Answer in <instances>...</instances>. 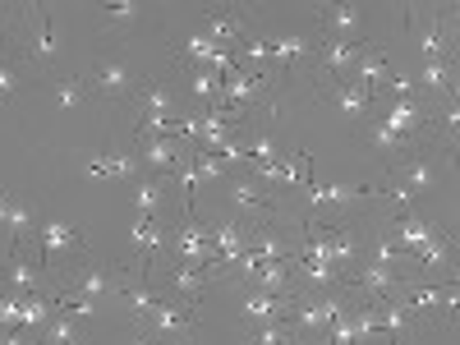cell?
Here are the masks:
<instances>
[{"label":"cell","mask_w":460,"mask_h":345,"mask_svg":"<svg viewBox=\"0 0 460 345\" xmlns=\"http://www.w3.org/2000/svg\"><path fill=\"white\" fill-rule=\"evenodd\" d=\"M129 199H134V217H162V208H166V175H138Z\"/></svg>","instance_id":"ac0fdd59"},{"label":"cell","mask_w":460,"mask_h":345,"mask_svg":"<svg viewBox=\"0 0 460 345\" xmlns=\"http://www.w3.org/2000/svg\"><path fill=\"white\" fill-rule=\"evenodd\" d=\"M442 134H447V143L456 147V134H460V102H456V97H447V111H442Z\"/></svg>","instance_id":"8d00e7d4"},{"label":"cell","mask_w":460,"mask_h":345,"mask_svg":"<svg viewBox=\"0 0 460 345\" xmlns=\"http://www.w3.org/2000/svg\"><path fill=\"white\" fill-rule=\"evenodd\" d=\"M323 23H327V37L350 42L359 32V5H323Z\"/></svg>","instance_id":"cb8c5ba5"},{"label":"cell","mask_w":460,"mask_h":345,"mask_svg":"<svg viewBox=\"0 0 460 345\" xmlns=\"http://www.w3.org/2000/svg\"><path fill=\"white\" fill-rule=\"evenodd\" d=\"M189 157H194L199 184H221V180H226V162L217 157V152H203V147H194V152H189Z\"/></svg>","instance_id":"4316f807"},{"label":"cell","mask_w":460,"mask_h":345,"mask_svg":"<svg viewBox=\"0 0 460 345\" xmlns=\"http://www.w3.org/2000/svg\"><path fill=\"white\" fill-rule=\"evenodd\" d=\"M129 244H134V253H138V267H143L152 253H162V244H166L162 217H134V221H129Z\"/></svg>","instance_id":"5bb4252c"},{"label":"cell","mask_w":460,"mask_h":345,"mask_svg":"<svg viewBox=\"0 0 460 345\" xmlns=\"http://www.w3.org/2000/svg\"><path fill=\"white\" fill-rule=\"evenodd\" d=\"M88 175L93 180H138L143 175V166H138V157H129V152H102V157H93L88 162Z\"/></svg>","instance_id":"d6986e66"},{"label":"cell","mask_w":460,"mask_h":345,"mask_svg":"<svg viewBox=\"0 0 460 345\" xmlns=\"http://www.w3.org/2000/svg\"><path fill=\"white\" fill-rule=\"evenodd\" d=\"M208 281H212V272H208V267H194V262H175L166 272V286L175 295H184V299H199L208 290Z\"/></svg>","instance_id":"ffe728a7"},{"label":"cell","mask_w":460,"mask_h":345,"mask_svg":"<svg viewBox=\"0 0 460 345\" xmlns=\"http://www.w3.org/2000/svg\"><path fill=\"white\" fill-rule=\"evenodd\" d=\"M226 199H230V208L249 212L253 221H258V217H272V203H267V194L258 189V180H253L249 171H240V175H226Z\"/></svg>","instance_id":"5b68a950"},{"label":"cell","mask_w":460,"mask_h":345,"mask_svg":"<svg viewBox=\"0 0 460 345\" xmlns=\"http://www.w3.org/2000/svg\"><path fill=\"white\" fill-rule=\"evenodd\" d=\"M304 56H309V42H304V37H277L272 42V60H281L286 69H295Z\"/></svg>","instance_id":"f546056e"},{"label":"cell","mask_w":460,"mask_h":345,"mask_svg":"<svg viewBox=\"0 0 460 345\" xmlns=\"http://www.w3.org/2000/svg\"><path fill=\"white\" fill-rule=\"evenodd\" d=\"M69 295H84V299H102V295H120V277L106 272L102 262H88L79 267V277H74V290Z\"/></svg>","instance_id":"2e32d148"},{"label":"cell","mask_w":460,"mask_h":345,"mask_svg":"<svg viewBox=\"0 0 460 345\" xmlns=\"http://www.w3.org/2000/svg\"><path fill=\"white\" fill-rule=\"evenodd\" d=\"M5 226H10V235H14V244H23L28 235H32V230H37V217L23 208V203H14L10 199V212H5Z\"/></svg>","instance_id":"f1b7e54d"},{"label":"cell","mask_w":460,"mask_h":345,"mask_svg":"<svg viewBox=\"0 0 460 345\" xmlns=\"http://www.w3.org/2000/svg\"><path fill=\"white\" fill-rule=\"evenodd\" d=\"M143 323H152V332H157L162 341H189L194 336V309H180V304H171V299H157V309H152Z\"/></svg>","instance_id":"3957f363"},{"label":"cell","mask_w":460,"mask_h":345,"mask_svg":"<svg viewBox=\"0 0 460 345\" xmlns=\"http://www.w3.org/2000/svg\"><path fill=\"white\" fill-rule=\"evenodd\" d=\"M368 143H373V152H377V157H387V162H396V157H405V138H396L392 129H382V125H373V134H368Z\"/></svg>","instance_id":"4dcf8cb0"},{"label":"cell","mask_w":460,"mask_h":345,"mask_svg":"<svg viewBox=\"0 0 460 345\" xmlns=\"http://www.w3.org/2000/svg\"><path fill=\"white\" fill-rule=\"evenodd\" d=\"M51 318H56V304H51L47 295H37V290L19 304V327H23V332H28V327H47Z\"/></svg>","instance_id":"484cf974"},{"label":"cell","mask_w":460,"mask_h":345,"mask_svg":"<svg viewBox=\"0 0 460 345\" xmlns=\"http://www.w3.org/2000/svg\"><path fill=\"white\" fill-rule=\"evenodd\" d=\"M138 97H143V115H180L184 111L166 84H138Z\"/></svg>","instance_id":"d4e9b609"},{"label":"cell","mask_w":460,"mask_h":345,"mask_svg":"<svg viewBox=\"0 0 460 345\" xmlns=\"http://www.w3.org/2000/svg\"><path fill=\"white\" fill-rule=\"evenodd\" d=\"M295 309V295H262V290H249L240 299V318L253 323V327H267V323H286Z\"/></svg>","instance_id":"7a4b0ae2"},{"label":"cell","mask_w":460,"mask_h":345,"mask_svg":"<svg viewBox=\"0 0 460 345\" xmlns=\"http://www.w3.org/2000/svg\"><path fill=\"white\" fill-rule=\"evenodd\" d=\"M175 162H184L180 138H138V166H143V175H166Z\"/></svg>","instance_id":"52a82bcc"},{"label":"cell","mask_w":460,"mask_h":345,"mask_svg":"<svg viewBox=\"0 0 460 345\" xmlns=\"http://www.w3.org/2000/svg\"><path fill=\"white\" fill-rule=\"evenodd\" d=\"M51 97H56L60 111H69V106H79V102H84V84H79V79H60V84L51 88Z\"/></svg>","instance_id":"e575fe53"},{"label":"cell","mask_w":460,"mask_h":345,"mask_svg":"<svg viewBox=\"0 0 460 345\" xmlns=\"http://www.w3.org/2000/svg\"><path fill=\"white\" fill-rule=\"evenodd\" d=\"M37 249H42V267H47V272H56V258L79 249V226H65L56 217L42 221V230H37Z\"/></svg>","instance_id":"277c9868"},{"label":"cell","mask_w":460,"mask_h":345,"mask_svg":"<svg viewBox=\"0 0 460 345\" xmlns=\"http://www.w3.org/2000/svg\"><path fill=\"white\" fill-rule=\"evenodd\" d=\"M414 51H419V65H424V60H447V56H451L447 37H442V28H438V14H433L429 23L414 28Z\"/></svg>","instance_id":"603a6c76"},{"label":"cell","mask_w":460,"mask_h":345,"mask_svg":"<svg viewBox=\"0 0 460 345\" xmlns=\"http://www.w3.org/2000/svg\"><path fill=\"white\" fill-rule=\"evenodd\" d=\"M134 345H162V341H157V336H147V332H143V336H138Z\"/></svg>","instance_id":"ab89813d"},{"label":"cell","mask_w":460,"mask_h":345,"mask_svg":"<svg viewBox=\"0 0 460 345\" xmlns=\"http://www.w3.org/2000/svg\"><path fill=\"white\" fill-rule=\"evenodd\" d=\"M106 14H111V23H115V28H125V23H134L138 5H134V0H120V5H106Z\"/></svg>","instance_id":"74e56055"},{"label":"cell","mask_w":460,"mask_h":345,"mask_svg":"<svg viewBox=\"0 0 460 345\" xmlns=\"http://www.w3.org/2000/svg\"><path fill=\"white\" fill-rule=\"evenodd\" d=\"M350 286L364 304H382V299H396L401 290V272H392V267H377V262H359L350 272Z\"/></svg>","instance_id":"6da1fadb"},{"label":"cell","mask_w":460,"mask_h":345,"mask_svg":"<svg viewBox=\"0 0 460 345\" xmlns=\"http://www.w3.org/2000/svg\"><path fill=\"white\" fill-rule=\"evenodd\" d=\"M19 304H23V299H19V295H10V290L0 295V332L19 327Z\"/></svg>","instance_id":"d590c367"},{"label":"cell","mask_w":460,"mask_h":345,"mask_svg":"<svg viewBox=\"0 0 460 345\" xmlns=\"http://www.w3.org/2000/svg\"><path fill=\"white\" fill-rule=\"evenodd\" d=\"M419 125H424V106L414 102V93L410 97H392V111H387V120H382V129H392L396 138H414L419 134Z\"/></svg>","instance_id":"9a60e30c"},{"label":"cell","mask_w":460,"mask_h":345,"mask_svg":"<svg viewBox=\"0 0 460 345\" xmlns=\"http://www.w3.org/2000/svg\"><path fill=\"white\" fill-rule=\"evenodd\" d=\"M392 166H396V180L410 189L414 199L429 194V189H438V166H433L429 152H410V157H396Z\"/></svg>","instance_id":"8992f818"},{"label":"cell","mask_w":460,"mask_h":345,"mask_svg":"<svg viewBox=\"0 0 460 345\" xmlns=\"http://www.w3.org/2000/svg\"><path fill=\"white\" fill-rule=\"evenodd\" d=\"M28 56H32L37 65H51V56H56V32H51V14H42V32L32 37Z\"/></svg>","instance_id":"d6a6232c"},{"label":"cell","mask_w":460,"mask_h":345,"mask_svg":"<svg viewBox=\"0 0 460 345\" xmlns=\"http://www.w3.org/2000/svg\"><path fill=\"white\" fill-rule=\"evenodd\" d=\"M332 106L345 115V120H359V115H368L377 106V93L373 88H359L350 79H341V84H332Z\"/></svg>","instance_id":"4fadbf2b"},{"label":"cell","mask_w":460,"mask_h":345,"mask_svg":"<svg viewBox=\"0 0 460 345\" xmlns=\"http://www.w3.org/2000/svg\"><path fill=\"white\" fill-rule=\"evenodd\" d=\"M93 88H97L102 97H129V93L138 88V79H134V69H129L125 60H106V65L93 69Z\"/></svg>","instance_id":"7c38bea8"},{"label":"cell","mask_w":460,"mask_h":345,"mask_svg":"<svg viewBox=\"0 0 460 345\" xmlns=\"http://www.w3.org/2000/svg\"><path fill=\"white\" fill-rule=\"evenodd\" d=\"M359 235L355 230H345V226H327V262L336 267L341 277H350L355 267H359Z\"/></svg>","instance_id":"9c48e42d"},{"label":"cell","mask_w":460,"mask_h":345,"mask_svg":"<svg viewBox=\"0 0 460 345\" xmlns=\"http://www.w3.org/2000/svg\"><path fill=\"white\" fill-rule=\"evenodd\" d=\"M396 79V69H392V60L382 56L377 47H359V60H355V79L350 84H359V88H387Z\"/></svg>","instance_id":"30bf717a"},{"label":"cell","mask_w":460,"mask_h":345,"mask_svg":"<svg viewBox=\"0 0 460 345\" xmlns=\"http://www.w3.org/2000/svg\"><path fill=\"white\" fill-rule=\"evenodd\" d=\"M189 97H199V102L212 106L221 97V79H217L212 69H194V74H189Z\"/></svg>","instance_id":"83f0119b"},{"label":"cell","mask_w":460,"mask_h":345,"mask_svg":"<svg viewBox=\"0 0 460 345\" xmlns=\"http://www.w3.org/2000/svg\"><path fill=\"white\" fill-rule=\"evenodd\" d=\"M37 262L23 253V244H14L10 249V262H5V286H10V295H19V299H28L32 290H37Z\"/></svg>","instance_id":"e0dca14e"},{"label":"cell","mask_w":460,"mask_h":345,"mask_svg":"<svg viewBox=\"0 0 460 345\" xmlns=\"http://www.w3.org/2000/svg\"><path fill=\"white\" fill-rule=\"evenodd\" d=\"M318 56H323V69H327V74H336V84H341L345 74L355 69V60H359V47H355V42H341V37H327Z\"/></svg>","instance_id":"7402d4cb"},{"label":"cell","mask_w":460,"mask_h":345,"mask_svg":"<svg viewBox=\"0 0 460 345\" xmlns=\"http://www.w3.org/2000/svg\"><path fill=\"white\" fill-rule=\"evenodd\" d=\"M419 84H424L433 97H456V65H451V56L419 65Z\"/></svg>","instance_id":"44dd1931"},{"label":"cell","mask_w":460,"mask_h":345,"mask_svg":"<svg viewBox=\"0 0 460 345\" xmlns=\"http://www.w3.org/2000/svg\"><path fill=\"white\" fill-rule=\"evenodd\" d=\"M244 281H249V290H262V295H295L290 262H253Z\"/></svg>","instance_id":"ba28073f"},{"label":"cell","mask_w":460,"mask_h":345,"mask_svg":"<svg viewBox=\"0 0 460 345\" xmlns=\"http://www.w3.org/2000/svg\"><path fill=\"white\" fill-rule=\"evenodd\" d=\"M0 345H28L23 327H10V332H0Z\"/></svg>","instance_id":"f35d334b"},{"label":"cell","mask_w":460,"mask_h":345,"mask_svg":"<svg viewBox=\"0 0 460 345\" xmlns=\"http://www.w3.org/2000/svg\"><path fill=\"white\" fill-rule=\"evenodd\" d=\"M433 235H438V226H433V221H424L419 212H401V217H396V230H392L396 249H401V253H410V258H414L419 249H424Z\"/></svg>","instance_id":"8fae6325"},{"label":"cell","mask_w":460,"mask_h":345,"mask_svg":"<svg viewBox=\"0 0 460 345\" xmlns=\"http://www.w3.org/2000/svg\"><path fill=\"white\" fill-rule=\"evenodd\" d=\"M47 345H84L79 336H74V323H69V314H60V309H56V318L47 323Z\"/></svg>","instance_id":"836d02e7"},{"label":"cell","mask_w":460,"mask_h":345,"mask_svg":"<svg viewBox=\"0 0 460 345\" xmlns=\"http://www.w3.org/2000/svg\"><path fill=\"white\" fill-rule=\"evenodd\" d=\"M249 345H299V341H295L290 323H267V327H253Z\"/></svg>","instance_id":"1f68e13d"}]
</instances>
